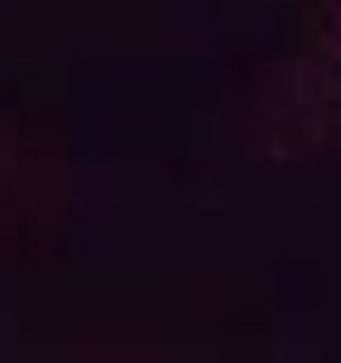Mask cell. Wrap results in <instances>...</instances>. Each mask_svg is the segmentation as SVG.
Wrapping results in <instances>:
<instances>
[]
</instances>
